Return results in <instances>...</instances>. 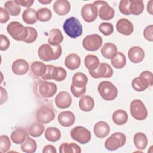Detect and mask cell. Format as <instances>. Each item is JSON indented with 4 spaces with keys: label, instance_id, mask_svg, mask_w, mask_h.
I'll use <instances>...</instances> for the list:
<instances>
[{
    "label": "cell",
    "instance_id": "9f6ffc18",
    "mask_svg": "<svg viewBox=\"0 0 153 153\" xmlns=\"http://www.w3.org/2000/svg\"><path fill=\"white\" fill-rule=\"evenodd\" d=\"M51 0H38V2L42 4H44V5H47V4H50L51 2Z\"/></svg>",
    "mask_w": 153,
    "mask_h": 153
},
{
    "label": "cell",
    "instance_id": "f5cc1de1",
    "mask_svg": "<svg viewBox=\"0 0 153 153\" xmlns=\"http://www.w3.org/2000/svg\"><path fill=\"white\" fill-rule=\"evenodd\" d=\"M0 92H1V96H0V105H2L4 103L7 99H8V93L7 90L3 88L2 86H0Z\"/></svg>",
    "mask_w": 153,
    "mask_h": 153
},
{
    "label": "cell",
    "instance_id": "9a60e30c",
    "mask_svg": "<svg viewBox=\"0 0 153 153\" xmlns=\"http://www.w3.org/2000/svg\"><path fill=\"white\" fill-rule=\"evenodd\" d=\"M72 102L70 94L65 91L59 92L55 97V103L60 109H66L69 108Z\"/></svg>",
    "mask_w": 153,
    "mask_h": 153
},
{
    "label": "cell",
    "instance_id": "4fadbf2b",
    "mask_svg": "<svg viewBox=\"0 0 153 153\" xmlns=\"http://www.w3.org/2000/svg\"><path fill=\"white\" fill-rule=\"evenodd\" d=\"M89 74L93 78H111L113 75V69L109 64L100 63L96 70L89 71Z\"/></svg>",
    "mask_w": 153,
    "mask_h": 153
},
{
    "label": "cell",
    "instance_id": "b9f144b4",
    "mask_svg": "<svg viewBox=\"0 0 153 153\" xmlns=\"http://www.w3.org/2000/svg\"><path fill=\"white\" fill-rule=\"evenodd\" d=\"M11 147V142L7 135H1L0 136V152L5 153L8 151Z\"/></svg>",
    "mask_w": 153,
    "mask_h": 153
},
{
    "label": "cell",
    "instance_id": "484cf974",
    "mask_svg": "<svg viewBox=\"0 0 153 153\" xmlns=\"http://www.w3.org/2000/svg\"><path fill=\"white\" fill-rule=\"evenodd\" d=\"M27 137V132L25 129L22 128L15 129L11 134V139L16 144H22Z\"/></svg>",
    "mask_w": 153,
    "mask_h": 153
},
{
    "label": "cell",
    "instance_id": "c3c4849f",
    "mask_svg": "<svg viewBox=\"0 0 153 153\" xmlns=\"http://www.w3.org/2000/svg\"><path fill=\"white\" fill-rule=\"evenodd\" d=\"M152 30H153V25H148V26H146L143 30L144 38L147 41H150V42H152L153 41Z\"/></svg>",
    "mask_w": 153,
    "mask_h": 153
},
{
    "label": "cell",
    "instance_id": "816d5d0a",
    "mask_svg": "<svg viewBox=\"0 0 153 153\" xmlns=\"http://www.w3.org/2000/svg\"><path fill=\"white\" fill-rule=\"evenodd\" d=\"M14 1L19 5L27 7V8H30L34 3V1L33 0H15Z\"/></svg>",
    "mask_w": 153,
    "mask_h": 153
},
{
    "label": "cell",
    "instance_id": "7dc6e473",
    "mask_svg": "<svg viewBox=\"0 0 153 153\" xmlns=\"http://www.w3.org/2000/svg\"><path fill=\"white\" fill-rule=\"evenodd\" d=\"M10 45V42L7 36L1 34L0 35V50L5 51L7 50Z\"/></svg>",
    "mask_w": 153,
    "mask_h": 153
},
{
    "label": "cell",
    "instance_id": "4316f807",
    "mask_svg": "<svg viewBox=\"0 0 153 153\" xmlns=\"http://www.w3.org/2000/svg\"><path fill=\"white\" fill-rule=\"evenodd\" d=\"M131 86L134 90L139 92L145 91L148 87H151L148 81L140 75L132 80Z\"/></svg>",
    "mask_w": 153,
    "mask_h": 153
},
{
    "label": "cell",
    "instance_id": "5bb4252c",
    "mask_svg": "<svg viewBox=\"0 0 153 153\" xmlns=\"http://www.w3.org/2000/svg\"><path fill=\"white\" fill-rule=\"evenodd\" d=\"M57 87L54 82L42 81L38 87V91L40 95L44 98H50L57 92Z\"/></svg>",
    "mask_w": 153,
    "mask_h": 153
},
{
    "label": "cell",
    "instance_id": "74e56055",
    "mask_svg": "<svg viewBox=\"0 0 153 153\" xmlns=\"http://www.w3.org/2000/svg\"><path fill=\"white\" fill-rule=\"evenodd\" d=\"M4 8L12 16H17L20 14L21 8L20 5L15 2L14 1H7L4 4Z\"/></svg>",
    "mask_w": 153,
    "mask_h": 153
},
{
    "label": "cell",
    "instance_id": "83f0119b",
    "mask_svg": "<svg viewBox=\"0 0 153 153\" xmlns=\"http://www.w3.org/2000/svg\"><path fill=\"white\" fill-rule=\"evenodd\" d=\"M133 142L137 149L144 150L148 144V139L145 134L142 132H138L134 135Z\"/></svg>",
    "mask_w": 153,
    "mask_h": 153
},
{
    "label": "cell",
    "instance_id": "4dcf8cb0",
    "mask_svg": "<svg viewBox=\"0 0 153 153\" xmlns=\"http://www.w3.org/2000/svg\"><path fill=\"white\" fill-rule=\"evenodd\" d=\"M80 146L75 143H63L59 147L60 153H80Z\"/></svg>",
    "mask_w": 153,
    "mask_h": 153
},
{
    "label": "cell",
    "instance_id": "7a4b0ae2",
    "mask_svg": "<svg viewBox=\"0 0 153 153\" xmlns=\"http://www.w3.org/2000/svg\"><path fill=\"white\" fill-rule=\"evenodd\" d=\"M65 33L71 38H76L82 33V26L79 20L75 17H71L67 19L63 25Z\"/></svg>",
    "mask_w": 153,
    "mask_h": 153
},
{
    "label": "cell",
    "instance_id": "277c9868",
    "mask_svg": "<svg viewBox=\"0 0 153 153\" xmlns=\"http://www.w3.org/2000/svg\"><path fill=\"white\" fill-rule=\"evenodd\" d=\"M97 91L102 99L106 101L113 100L118 95L117 87L109 81H103L100 82Z\"/></svg>",
    "mask_w": 153,
    "mask_h": 153
},
{
    "label": "cell",
    "instance_id": "9c48e42d",
    "mask_svg": "<svg viewBox=\"0 0 153 153\" xmlns=\"http://www.w3.org/2000/svg\"><path fill=\"white\" fill-rule=\"evenodd\" d=\"M97 8L98 15L103 20H109L114 18L115 11L112 7L104 1H96L93 3Z\"/></svg>",
    "mask_w": 153,
    "mask_h": 153
},
{
    "label": "cell",
    "instance_id": "1f68e13d",
    "mask_svg": "<svg viewBox=\"0 0 153 153\" xmlns=\"http://www.w3.org/2000/svg\"><path fill=\"white\" fill-rule=\"evenodd\" d=\"M22 19L23 22L27 24H34L38 20L36 17V11L33 8H26L23 12Z\"/></svg>",
    "mask_w": 153,
    "mask_h": 153
},
{
    "label": "cell",
    "instance_id": "5b68a950",
    "mask_svg": "<svg viewBox=\"0 0 153 153\" xmlns=\"http://www.w3.org/2000/svg\"><path fill=\"white\" fill-rule=\"evenodd\" d=\"M66 71L62 67L47 65V71L41 78L43 80L53 79L57 81H62L66 78Z\"/></svg>",
    "mask_w": 153,
    "mask_h": 153
},
{
    "label": "cell",
    "instance_id": "ee69618b",
    "mask_svg": "<svg viewBox=\"0 0 153 153\" xmlns=\"http://www.w3.org/2000/svg\"><path fill=\"white\" fill-rule=\"evenodd\" d=\"M130 0H122L120 2L118 9L124 15H130Z\"/></svg>",
    "mask_w": 153,
    "mask_h": 153
},
{
    "label": "cell",
    "instance_id": "7bdbcfd3",
    "mask_svg": "<svg viewBox=\"0 0 153 153\" xmlns=\"http://www.w3.org/2000/svg\"><path fill=\"white\" fill-rule=\"evenodd\" d=\"M99 30L104 35L108 36L114 32V26L112 23L108 22L101 23L99 26Z\"/></svg>",
    "mask_w": 153,
    "mask_h": 153
},
{
    "label": "cell",
    "instance_id": "f546056e",
    "mask_svg": "<svg viewBox=\"0 0 153 153\" xmlns=\"http://www.w3.org/2000/svg\"><path fill=\"white\" fill-rule=\"evenodd\" d=\"M45 137L46 139L51 142H55L60 140L61 137V132L56 127H50L45 131Z\"/></svg>",
    "mask_w": 153,
    "mask_h": 153
},
{
    "label": "cell",
    "instance_id": "3957f363",
    "mask_svg": "<svg viewBox=\"0 0 153 153\" xmlns=\"http://www.w3.org/2000/svg\"><path fill=\"white\" fill-rule=\"evenodd\" d=\"M7 31L15 40L24 41L28 36L27 27L17 21L10 22L7 27Z\"/></svg>",
    "mask_w": 153,
    "mask_h": 153
},
{
    "label": "cell",
    "instance_id": "7c38bea8",
    "mask_svg": "<svg viewBox=\"0 0 153 153\" xmlns=\"http://www.w3.org/2000/svg\"><path fill=\"white\" fill-rule=\"evenodd\" d=\"M81 14L85 22L91 23L96 19L98 15V10L94 4H87L82 7Z\"/></svg>",
    "mask_w": 153,
    "mask_h": 153
},
{
    "label": "cell",
    "instance_id": "11a10c76",
    "mask_svg": "<svg viewBox=\"0 0 153 153\" xmlns=\"http://www.w3.org/2000/svg\"><path fill=\"white\" fill-rule=\"evenodd\" d=\"M152 5H153V1L152 0L149 1L148 2V4H147V11L151 15L153 14V13H152V11H153Z\"/></svg>",
    "mask_w": 153,
    "mask_h": 153
},
{
    "label": "cell",
    "instance_id": "8fae6325",
    "mask_svg": "<svg viewBox=\"0 0 153 153\" xmlns=\"http://www.w3.org/2000/svg\"><path fill=\"white\" fill-rule=\"evenodd\" d=\"M55 118L54 111L47 106H41L38 109L36 112V120L42 124L49 123Z\"/></svg>",
    "mask_w": 153,
    "mask_h": 153
},
{
    "label": "cell",
    "instance_id": "e0dca14e",
    "mask_svg": "<svg viewBox=\"0 0 153 153\" xmlns=\"http://www.w3.org/2000/svg\"><path fill=\"white\" fill-rule=\"evenodd\" d=\"M128 57L133 63H140L145 58L144 50L139 46H133L129 49Z\"/></svg>",
    "mask_w": 153,
    "mask_h": 153
},
{
    "label": "cell",
    "instance_id": "603a6c76",
    "mask_svg": "<svg viewBox=\"0 0 153 153\" xmlns=\"http://www.w3.org/2000/svg\"><path fill=\"white\" fill-rule=\"evenodd\" d=\"M79 107L84 112H90L94 107V101L92 97L88 95L82 96L79 100Z\"/></svg>",
    "mask_w": 153,
    "mask_h": 153
},
{
    "label": "cell",
    "instance_id": "f35d334b",
    "mask_svg": "<svg viewBox=\"0 0 153 153\" xmlns=\"http://www.w3.org/2000/svg\"><path fill=\"white\" fill-rule=\"evenodd\" d=\"M125 55L121 52H117L116 55L111 59V64L116 69H122L126 64Z\"/></svg>",
    "mask_w": 153,
    "mask_h": 153
},
{
    "label": "cell",
    "instance_id": "7402d4cb",
    "mask_svg": "<svg viewBox=\"0 0 153 153\" xmlns=\"http://www.w3.org/2000/svg\"><path fill=\"white\" fill-rule=\"evenodd\" d=\"M65 65L70 70L76 69L80 66L81 59L75 53L69 54L65 59Z\"/></svg>",
    "mask_w": 153,
    "mask_h": 153
},
{
    "label": "cell",
    "instance_id": "836d02e7",
    "mask_svg": "<svg viewBox=\"0 0 153 153\" xmlns=\"http://www.w3.org/2000/svg\"><path fill=\"white\" fill-rule=\"evenodd\" d=\"M100 64L98 57L93 54H88L84 58V65L89 71L96 70Z\"/></svg>",
    "mask_w": 153,
    "mask_h": 153
},
{
    "label": "cell",
    "instance_id": "d590c367",
    "mask_svg": "<svg viewBox=\"0 0 153 153\" xmlns=\"http://www.w3.org/2000/svg\"><path fill=\"white\" fill-rule=\"evenodd\" d=\"M72 83L77 87H85L88 81V78L85 74L82 72H76L72 76Z\"/></svg>",
    "mask_w": 153,
    "mask_h": 153
},
{
    "label": "cell",
    "instance_id": "52a82bcc",
    "mask_svg": "<svg viewBox=\"0 0 153 153\" xmlns=\"http://www.w3.org/2000/svg\"><path fill=\"white\" fill-rule=\"evenodd\" d=\"M126 141V135L121 132L112 134L105 142V147L109 151H115L123 146Z\"/></svg>",
    "mask_w": 153,
    "mask_h": 153
},
{
    "label": "cell",
    "instance_id": "30bf717a",
    "mask_svg": "<svg viewBox=\"0 0 153 153\" xmlns=\"http://www.w3.org/2000/svg\"><path fill=\"white\" fill-rule=\"evenodd\" d=\"M102 43V38L98 34L88 35L82 40V46L84 48L89 51H97L100 48Z\"/></svg>",
    "mask_w": 153,
    "mask_h": 153
},
{
    "label": "cell",
    "instance_id": "ab89813d",
    "mask_svg": "<svg viewBox=\"0 0 153 153\" xmlns=\"http://www.w3.org/2000/svg\"><path fill=\"white\" fill-rule=\"evenodd\" d=\"M45 127L42 123H35L31 125L29 129V134L33 137H37L42 135Z\"/></svg>",
    "mask_w": 153,
    "mask_h": 153
},
{
    "label": "cell",
    "instance_id": "60d3db41",
    "mask_svg": "<svg viewBox=\"0 0 153 153\" xmlns=\"http://www.w3.org/2000/svg\"><path fill=\"white\" fill-rule=\"evenodd\" d=\"M37 19L42 22L49 21L52 17V13L49 8H41L36 11Z\"/></svg>",
    "mask_w": 153,
    "mask_h": 153
},
{
    "label": "cell",
    "instance_id": "cb8c5ba5",
    "mask_svg": "<svg viewBox=\"0 0 153 153\" xmlns=\"http://www.w3.org/2000/svg\"><path fill=\"white\" fill-rule=\"evenodd\" d=\"M63 40V36L61 30L59 29H53L50 30L49 37L47 41L49 44L56 46L60 45Z\"/></svg>",
    "mask_w": 153,
    "mask_h": 153
},
{
    "label": "cell",
    "instance_id": "ac0fdd59",
    "mask_svg": "<svg viewBox=\"0 0 153 153\" xmlns=\"http://www.w3.org/2000/svg\"><path fill=\"white\" fill-rule=\"evenodd\" d=\"M59 124L65 127H69L72 126L75 121V117L73 112L69 111L61 112L57 117Z\"/></svg>",
    "mask_w": 153,
    "mask_h": 153
},
{
    "label": "cell",
    "instance_id": "681fc988",
    "mask_svg": "<svg viewBox=\"0 0 153 153\" xmlns=\"http://www.w3.org/2000/svg\"><path fill=\"white\" fill-rule=\"evenodd\" d=\"M10 19L9 14L5 8L0 7V23H5Z\"/></svg>",
    "mask_w": 153,
    "mask_h": 153
},
{
    "label": "cell",
    "instance_id": "ffe728a7",
    "mask_svg": "<svg viewBox=\"0 0 153 153\" xmlns=\"http://www.w3.org/2000/svg\"><path fill=\"white\" fill-rule=\"evenodd\" d=\"M11 69L14 74L22 75L26 74L29 71V66L26 60L19 59H17L13 63Z\"/></svg>",
    "mask_w": 153,
    "mask_h": 153
},
{
    "label": "cell",
    "instance_id": "db71d44e",
    "mask_svg": "<svg viewBox=\"0 0 153 153\" xmlns=\"http://www.w3.org/2000/svg\"><path fill=\"white\" fill-rule=\"evenodd\" d=\"M42 152H44V153H48V152L56 153L57 151H56V148L53 145H47L44 147V148L42 149Z\"/></svg>",
    "mask_w": 153,
    "mask_h": 153
},
{
    "label": "cell",
    "instance_id": "8d00e7d4",
    "mask_svg": "<svg viewBox=\"0 0 153 153\" xmlns=\"http://www.w3.org/2000/svg\"><path fill=\"white\" fill-rule=\"evenodd\" d=\"M144 4L140 0H130V11L131 14L135 16L139 15L142 13L144 10Z\"/></svg>",
    "mask_w": 153,
    "mask_h": 153
},
{
    "label": "cell",
    "instance_id": "d4e9b609",
    "mask_svg": "<svg viewBox=\"0 0 153 153\" xmlns=\"http://www.w3.org/2000/svg\"><path fill=\"white\" fill-rule=\"evenodd\" d=\"M102 55L106 59H111L117 53V47L116 45L111 42L104 44L100 50Z\"/></svg>",
    "mask_w": 153,
    "mask_h": 153
},
{
    "label": "cell",
    "instance_id": "ba28073f",
    "mask_svg": "<svg viewBox=\"0 0 153 153\" xmlns=\"http://www.w3.org/2000/svg\"><path fill=\"white\" fill-rule=\"evenodd\" d=\"M72 139L81 144H86L91 139L90 131L82 126H76L73 128L70 132Z\"/></svg>",
    "mask_w": 153,
    "mask_h": 153
},
{
    "label": "cell",
    "instance_id": "f907efd6",
    "mask_svg": "<svg viewBox=\"0 0 153 153\" xmlns=\"http://www.w3.org/2000/svg\"><path fill=\"white\" fill-rule=\"evenodd\" d=\"M140 75L144 77L149 83L151 87L153 85V75L152 73L149 71H144L142 72L140 74Z\"/></svg>",
    "mask_w": 153,
    "mask_h": 153
},
{
    "label": "cell",
    "instance_id": "bcb514c9",
    "mask_svg": "<svg viewBox=\"0 0 153 153\" xmlns=\"http://www.w3.org/2000/svg\"><path fill=\"white\" fill-rule=\"evenodd\" d=\"M70 90L73 94V96L75 97H80L83 96L86 91V87H77L71 84L70 87Z\"/></svg>",
    "mask_w": 153,
    "mask_h": 153
},
{
    "label": "cell",
    "instance_id": "44dd1931",
    "mask_svg": "<svg viewBox=\"0 0 153 153\" xmlns=\"http://www.w3.org/2000/svg\"><path fill=\"white\" fill-rule=\"evenodd\" d=\"M71 5L67 0H57L53 5V10L59 16L66 15L70 11Z\"/></svg>",
    "mask_w": 153,
    "mask_h": 153
},
{
    "label": "cell",
    "instance_id": "f6af8a7d",
    "mask_svg": "<svg viewBox=\"0 0 153 153\" xmlns=\"http://www.w3.org/2000/svg\"><path fill=\"white\" fill-rule=\"evenodd\" d=\"M27 28L28 29V36L24 41V42L26 43L31 44L35 41V40L36 39L38 36V32L34 27L27 26Z\"/></svg>",
    "mask_w": 153,
    "mask_h": 153
},
{
    "label": "cell",
    "instance_id": "2e32d148",
    "mask_svg": "<svg viewBox=\"0 0 153 153\" xmlns=\"http://www.w3.org/2000/svg\"><path fill=\"white\" fill-rule=\"evenodd\" d=\"M116 29L117 31L124 35H130L133 32V25L132 23L126 18L119 19L116 23Z\"/></svg>",
    "mask_w": 153,
    "mask_h": 153
},
{
    "label": "cell",
    "instance_id": "d6a6232c",
    "mask_svg": "<svg viewBox=\"0 0 153 153\" xmlns=\"http://www.w3.org/2000/svg\"><path fill=\"white\" fill-rule=\"evenodd\" d=\"M20 148L24 152L33 153L36 150L37 144L33 139L28 136L26 139L21 144Z\"/></svg>",
    "mask_w": 153,
    "mask_h": 153
},
{
    "label": "cell",
    "instance_id": "f1b7e54d",
    "mask_svg": "<svg viewBox=\"0 0 153 153\" xmlns=\"http://www.w3.org/2000/svg\"><path fill=\"white\" fill-rule=\"evenodd\" d=\"M112 118L115 124L121 126L127 122L128 115L124 110L117 109L113 113Z\"/></svg>",
    "mask_w": 153,
    "mask_h": 153
},
{
    "label": "cell",
    "instance_id": "d6986e66",
    "mask_svg": "<svg viewBox=\"0 0 153 153\" xmlns=\"http://www.w3.org/2000/svg\"><path fill=\"white\" fill-rule=\"evenodd\" d=\"M94 135L98 138H104L106 137L110 132V127L109 124L103 121L96 123L93 127Z\"/></svg>",
    "mask_w": 153,
    "mask_h": 153
},
{
    "label": "cell",
    "instance_id": "8992f818",
    "mask_svg": "<svg viewBox=\"0 0 153 153\" xmlns=\"http://www.w3.org/2000/svg\"><path fill=\"white\" fill-rule=\"evenodd\" d=\"M130 111L131 116L136 120H144L148 116L147 109L140 99H134L131 101L130 105Z\"/></svg>",
    "mask_w": 153,
    "mask_h": 153
},
{
    "label": "cell",
    "instance_id": "6da1fadb",
    "mask_svg": "<svg viewBox=\"0 0 153 153\" xmlns=\"http://www.w3.org/2000/svg\"><path fill=\"white\" fill-rule=\"evenodd\" d=\"M38 54L42 61L55 60L58 59L62 54V47L60 45L53 46L49 44H44L39 47Z\"/></svg>",
    "mask_w": 153,
    "mask_h": 153
},
{
    "label": "cell",
    "instance_id": "e575fe53",
    "mask_svg": "<svg viewBox=\"0 0 153 153\" xmlns=\"http://www.w3.org/2000/svg\"><path fill=\"white\" fill-rule=\"evenodd\" d=\"M30 68L34 75L41 77L47 71V65L39 61H35L31 64Z\"/></svg>",
    "mask_w": 153,
    "mask_h": 153
}]
</instances>
